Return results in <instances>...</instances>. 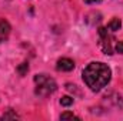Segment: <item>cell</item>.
Instances as JSON below:
<instances>
[{"mask_svg":"<svg viewBox=\"0 0 123 121\" xmlns=\"http://www.w3.org/2000/svg\"><path fill=\"white\" fill-rule=\"evenodd\" d=\"M82 77H83L85 84L93 93H99L109 84L112 78V70L107 64L102 61H92L85 67Z\"/></svg>","mask_w":123,"mask_h":121,"instance_id":"6da1fadb","label":"cell"},{"mask_svg":"<svg viewBox=\"0 0 123 121\" xmlns=\"http://www.w3.org/2000/svg\"><path fill=\"white\" fill-rule=\"evenodd\" d=\"M34 83L37 84L36 94L40 97H46L57 90V84L53 78H50L46 74H36L34 76Z\"/></svg>","mask_w":123,"mask_h":121,"instance_id":"7a4b0ae2","label":"cell"},{"mask_svg":"<svg viewBox=\"0 0 123 121\" xmlns=\"http://www.w3.org/2000/svg\"><path fill=\"white\" fill-rule=\"evenodd\" d=\"M99 37H100V49L103 50V53L105 54H107V56H112L113 54V47H112V37L109 36V33H107V29H105V27H99Z\"/></svg>","mask_w":123,"mask_h":121,"instance_id":"3957f363","label":"cell"},{"mask_svg":"<svg viewBox=\"0 0 123 121\" xmlns=\"http://www.w3.org/2000/svg\"><path fill=\"white\" fill-rule=\"evenodd\" d=\"M56 68L59 71H72L74 68V61L67 59V57H62L57 60V64H56Z\"/></svg>","mask_w":123,"mask_h":121,"instance_id":"277c9868","label":"cell"},{"mask_svg":"<svg viewBox=\"0 0 123 121\" xmlns=\"http://www.w3.org/2000/svg\"><path fill=\"white\" fill-rule=\"evenodd\" d=\"M107 27H109V30H110V31H117V30H120V27H122V22H120V19H117V17L112 19V20L109 22Z\"/></svg>","mask_w":123,"mask_h":121,"instance_id":"5b68a950","label":"cell"},{"mask_svg":"<svg viewBox=\"0 0 123 121\" xmlns=\"http://www.w3.org/2000/svg\"><path fill=\"white\" fill-rule=\"evenodd\" d=\"M10 30H12V27H10L9 22L0 20V36H7L10 33Z\"/></svg>","mask_w":123,"mask_h":121,"instance_id":"8992f818","label":"cell"},{"mask_svg":"<svg viewBox=\"0 0 123 121\" xmlns=\"http://www.w3.org/2000/svg\"><path fill=\"white\" fill-rule=\"evenodd\" d=\"M19 118V114H16L13 110H9L7 113H4L3 116H1V120L6 121V120H17Z\"/></svg>","mask_w":123,"mask_h":121,"instance_id":"52a82bcc","label":"cell"},{"mask_svg":"<svg viewBox=\"0 0 123 121\" xmlns=\"http://www.w3.org/2000/svg\"><path fill=\"white\" fill-rule=\"evenodd\" d=\"M16 70H17V73H19L20 76H26L27 71H29V64H27V63H22V64L17 66Z\"/></svg>","mask_w":123,"mask_h":121,"instance_id":"ba28073f","label":"cell"},{"mask_svg":"<svg viewBox=\"0 0 123 121\" xmlns=\"http://www.w3.org/2000/svg\"><path fill=\"white\" fill-rule=\"evenodd\" d=\"M73 118L80 120V117L74 116V114H73V113H70V111H64V113H62V114H60V120H73Z\"/></svg>","mask_w":123,"mask_h":121,"instance_id":"9c48e42d","label":"cell"},{"mask_svg":"<svg viewBox=\"0 0 123 121\" xmlns=\"http://www.w3.org/2000/svg\"><path fill=\"white\" fill-rule=\"evenodd\" d=\"M60 104L63 107H69V105H72L73 104V97H70V95H64V97H62L60 98Z\"/></svg>","mask_w":123,"mask_h":121,"instance_id":"30bf717a","label":"cell"},{"mask_svg":"<svg viewBox=\"0 0 123 121\" xmlns=\"http://www.w3.org/2000/svg\"><path fill=\"white\" fill-rule=\"evenodd\" d=\"M115 51L119 54H123V41H117L115 44Z\"/></svg>","mask_w":123,"mask_h":121,"instance_id":"8fae6325","label":"cell"},{"mask_svg":"<svg viewBox=\"0 0 123 121\" xmlns=\"http://www.w3.org/2000/svg\"><path fill=\"white\" fill-rule=\"evenodd\" d=\"M102 0H85V3H87V4H94V3H100Z\"/></svg>","mask_w":123,"mask_h":121,"instance_id":"7c38bea8","label":"cell"}]
</instances>
